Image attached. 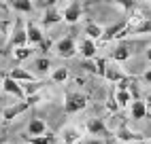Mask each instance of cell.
<instances>
[{"instance_id": "6da1fadb", "label": "cell", "mask_w": 151, "mask_h": 144, "mask_svg": "<svg viewBox=\"0 0 151 144\" xmlns=\"http://www.w3.org/2000/svg\"><path fill=\"white\" fill-rule=\"evenodd\" d=\"M87 108V96L81 91H68L64 98V112L66 115H77Z\"/></svg>"}, {"instance_id": "7a4b0ae2", "label": "cell", "mask_w": 151, "mask_h": 144, "mask_svg": "<svg viewBox=\"0 0 151 144\" xmlns=\"http://www.w3.org/2000/svg\"><path fill=\"white\" fill-rule=\"evenodd\" d=\"M60 15H62V19L66 24L73 26L83 17V4L79 2V0H70V2H66L62 9H60Z\"/></svg>"}, {"instance_id": "3957f363", "label": "cell", "mask_w": 151, "mask_h": 144, "mask_svg": "<svg viewBox=\"0 0 151 144\" xmlns=\"http://www.w3.org/2000/svg\"><path fill=\"white\" fill-rule=\"evenodd\" d=\"M26 40H28V47H41L45 43V32H43V28L38 26L36 21H32V19H28L26 21Z\"/></svg>"}, {"instance_id": "277c9868", "label": "cell", "mask_w": 151, "mask_h": 144, "mask_svg": "<svg viewBox=\"0 0 151 144\" xmlns=\"http://www.w3.org/2000/svg\"><path fill=\"white\" fill-rule=\"evenodd\" d=\"M126 36H130V28H128V19H122V21L104 28L102 38H100V40L109 43V40H119V38H126Z\"/></svg>"}, {"instance_id": "5b68a950", "label": "cell", "mask_w": 151, "mask_h": 144, "mask_svg": "<svg viewBox=\"0 0 151 144\" xmlns=\"http://www.w3.org/2000/svg\"><path fill=\"white\" fill-rule=\"evenodd\" d=\"M51 49H53V53L58 57H62V59H70V57L77 55V45H75V40L70 38V36L55 40V43L51 45Z\"/></svg>"}, {"instance_id": "8992f818", "label": "cell", "mask_w": 151, "mask_h": 144, "mask_svg": "<svg viewBox=\"0 0 151 144\" xmlns=\"http://www.w3.org/2000/svg\"><path fill=\"white\" fill-rule=\"evenodd\" d=\"M115 138L119 142H126V144H136V142H143L147 140V136H143V133H138V131H132L128 127V123H122L117 129H115Z\"/></svg>"}, {"instance_id": "52a82bcc", "label": "cell", "mask_w": 151, "mask_h": 144, "mask_svg": "<svg viewBox=\"0 0 151 144\" xmlns=\"http://www.w3.org/2000/svg\"><path fill=\"white\" fill-rule=\"evenodd\" d=\"M85 131L89 133V136H94V138H104V136H109V133H111L109 127H106V123H104V119H98V117L87 119Z\"/></svg>"}, {"instance_id": "ba28073f", "label": "cell", "mask_w": 151, "mask_h": 144, "mask_svg": "<svg viewBox=\"0 0 151 144\" xmlns=\"http://www.w3.org/2000/svg\"><path fill=\"white\" fill-rule=\"evenodd\" d=\"M30 106H32V104H30L28 100L15 102L13 106H9V108H4V110H2V121H4V123H11V121H13V119H17L19 115H24L26 110H30Z\"/></svg>"}, {"instance_id": "9c48e42d", "label": "cell", "mask_w": 151, "mask_h": 144, "mask_svg": "<svg viewBox=\"0 0 151 144\" xmlns=\"http://www.w3.org/2000/svg\"><path fill=\"white\" fill-rule=\"evenodd\" d=\"M2 91L4 93H9V96H13L17 102H22V100H26V96H24V89H22V85L19 83H15L13 78H9L6 74H4V78H2Z\"/></svg>"}, {"instance_id": "30bf717a", "label": "cell", "mask_w": 151, "mask_h": 144, "mask_svg": "<svg viewBox=\"0 0 151 144\" xmlns=\"http://www.w3.org/2000/svg\"><path fill=\"white\" fill-rule=\"evenodd\" d=\"M77 53H81V57H85V59H96L98 43H94V40H89V38H83L77 47Z\"/></svg>"}, {"instance_id": "8fae6325", "label": "cell", "mask_w": 151, "mask_h": 144, "mask_svg": "<svg viewBox=\"0 0 151 144\" xmlns=\"http://www.w3.org/2000/svg\"><path fill=\"white\" fill-rule=\"evenodd\" d=\"M6 76L13 78L15 83H19V85H26V83H34V81H38L32 72H28V70H24V68H13Z\"/></svg>"}, {"instance_id": "7c38bea8", "label": "cell", "mask_w": 151, "mask_h": 144, "mask_svg": "<svg viewBox=\"0 0 151 144\" xmlns=\"http://www.w3.org/2000/svg\"><path fill=\"white\" fill-rule=\"evenodd\" d=\"M60 21H62L60 9H58V6H51L49 11H45V13H43V17H41V24H38V26H41V28L45 30V28H51V26H55V24H60Z\"/></svg>"}, {"instance_id": "4fadbf2b", "label": "cell", "mask_w": 151, "mask_h": 144, "mask_svg": "<svg viewBox=\"0 0 151 144\" xmlns=\"http://www.w3.org/2000/svg\"><path fill=\"white\" fill-rule=\"evenodd\" d=\"M147 115H149V110L145 106V102L140 98H134L132 104H130V119H132V121H140V119H145Z\"/></svg>"}, {"instance_id": "5bb4252c", "label": "cell", "mask_w": 151, "mask_h": 144, "mask_svg": "<svg viewBox=\"0 0 151 144\" xmlns=\"http://www.w3.org/2000/svg\"><path fill=\"white\" fill-rule=\"evenodd\" d=\"M6 6L13 9L15 13H24V15H32L34 13V2L32 0H11Z\"/></svg>"}, {"instance_id": "9a60e30c", "label": "cell", "mask_w": 151, "mask_h": 144, "mask_svg": "<svg viewBox=\"0 0 151 144\" xmlns=\"http://www.w3.org/2000/svg\"><path fill=\"white\" fill-rule=\"evenodd\" d=\"M102 32H104V28L102 26H98L96 21H92V19H87L85 21V38H89V40H100L102 38Z\"/></svg>"}, {"instance_id": "2e32d148", "label": "cell", "mask_w": 151, "mask_h": 144, "mask_svg": "<svg viewBox=\"0 0 151 144\" xmlns=\"http://www.w3.org/2000/svg\"><path fill=\"white\" fill-rule=\"evenodd\" d=\"M47 125H45V121L41 119H32L28 123V138H36V136H43V133H47Z\"/></svg>"}, {"instance_id": "e0dca14e", "label": "cell", "mask_w": 151, "mask_h": 144, "mask_svg": "<svg viewBox=\"0 0 151 144\" xmlns=\"http://www.w3.org/2000/svg\"><path fill=\"white\" fill-rule=\"evenodd\" d=\"M81 129L79 127H64V131H62V142L64 144H79L81 142Z\"/></svg>"}, {"instance_id": "ac0fdd59", "label": "cell", "mask_w": 151, "mask_h": 144, "mask_svg": "<svg viewBox=\"0 0 151 144\" xmlns=\"http://www.w3.org/2000/svg\"><path fill=\"white\" fill-rule=\"evenodd\" d=\"M102 76L109 81V83H115V85L122 83V81L126 78V74H124L117 66H109V64H106V68H104V74H102Z\"/></svg>"}, {"instance_id": "d6986e66", "label": "cell", "mask_w": 151, "mask_h": 144, "mask_svg": "<svg viewBox=\"0 0 151 144\" xmlns=\"http://www.w3.org/2000/svg\"><path fill=\"white\" fill-rule=\"evenodd\" d=\"M49 76H51V81H53L55 85H64L66 81L70 78V70H68V68H64V66H60V68H51Z\"/></svg>"}, {"instance_id": "ffe728a7", "label": "cell", "mask_w": 151, "mask_h": 144, "mask_svg": "<svg viewBox=\"0 0 151 144\" xmlns=\"http://www.w3.org/2000/svg\"><path fill=\"white\" fill-rule=\"evenodd\" d=\"M130 57H132V51H130L126 45H119L117 49H113L109 53V59L111 61H128Z\"/></svg>"}, {"instance_id": "44dd1931", "label": "cell", "mask_w": 151, "mask_h": 144, "mask_svg": "<svg viewBox=\"0 0 151 144\" xmlns=\"http://www.w3.org/2000/svg\"><path fill=\"white\" fill-rule=\"evenodd\" d=\"M113 100H115L117 108L122 110V108H128L130 104H132L134 96H132V91H115V93H113Z\"/></svg>"}, {"instance_id": "7402d4cb", "label": "cell", "mask_w": 151, "mask_h": 144, "mask_svg": "<svg viewBox=\"0 0 151 144\" xmlns=\"http://www.w3.org/2000/svg\"><path fill=\"white\" fill-rule=\"evenodd\" d=\"M11 47H13V49H17V47H28L26 30L19 26V21H17V28H15V32H13V36H11Z\"/></svg>"}, {"instance_id": "603a6c76", "label": "cell", "mask_w": 151, "mask_h": 144, "mask_svg": "<svg viewBox=\"0 0 151 144\" xmlns=\"http://www.w3.org/2000/svg\"><path fill=\"white\" fill-rule=\"evenodd\" d=\"M24 138H26V144H55L58 142V136L53 131H47V133L36 136V138H28V136H24Z\"/></svg>"}, {"instance_id": "cb8c5ba5", "label": "cell", "mask_w": 151, "mask_h": 144, "mask_svg": "<svg viewBox=\"0 0 151 144\" xmlns=\"http://www.w3.org/2000/svg\"><path fill=\"white\" fill-rule=\"evenodd\" d=\"M36 53V49H32V47H17V49H13V57L17 59V61H26V59H30Z\"/></svg>"}, {"instance_id": "d4e9b609", "label": "cell", "mask_w": 151, "mask_h": 144, "mask_svg": "<svg viewBox=\"0 0 151 144\" xmlns=\"http://www.w3.org/2000/svg\"><path fill=\"white\" fill-rule=\"evenodd\" d=\"M45 87V83L43 81H34V83H26V85H22V89H24V96L26 98H30V96H36L38 91H41Z\"/></svg>"}, {"instance_id": "484cf974", "label": "cell", "mask_w": 151, "mask_h": 144, "mask_svg": "<svg viewBox=\"0 0 151 144\" xmlns=\"http://www.w3.org/2000/svg\"><path fill=\"white\" fill-rule=\"evenodd\" d=\"M34 68H36V72H41V74H47V72H51V59L49 57H36L34 59Z\"/></svg>"}, {"instance_id": "4316f807", "label": "cell", "mask_w": 151, "mask_h": 144, "mask_svg": "<svg viewBox=\"0 0 151 144\" xmlns=\"http://www.w3.org/2000/svg\"><path fill=\"white\" fill-rule=\"evenodd\" d=\"M106 108H109L111 112H119V108H117V104H115V100H113V93L106 98Z\"/></svg>"}, {"instance_id": "83f0119b", "label": "cell", "mask_w": 151, "mask_h": 144, "mask_svg": "<svg viewBox=\"0 0 151 144\" xmlns=\"http://www.w3.org/2000/svg\"><path fill=\"white\" fill-rule=\"evenodd\" d=\"M11 24H13L11 19H0V34H2V32H4V30L11 26Z\"/></svg>"}, {"instance_id": "f1b7e54d", "label": "cell", "mask_w": 151, "mask_h": 144, "mask_svg": "<svg viewBox=\"0 0 151 144\" xmlns=\"http://www.w3.org/2000/svg\"><path fill=\"white\" fill-rule=\"evenodd\" d=\"M143 81L151 85V68H149V70H145V74H143Z\"/></svg>"}, {"instance_id": "f546056e", "label": "cell", "mask_w": 151, "mask_h": 144, "mask_svg": "<svg viewBox=\"0 0 151 144\" xmlns=\"http://www.w3.org/2000/svg\"><path fill=\"white\" fill-rule=\"evenodd\" d=\"M85 144H104V140H102V138H89Z\"/></svg>"}, {"instance_id": "4dcf8cb0", "label": "cell", "mask_w": 151, "mask_h": 144, "mask_svg": "<svg viewBox=\"0 0 151 144\" xmlns=\"http://www.w3.org/2000/svg\"><path fill=\"white\" fill-rule=\"evenodd\" d=\"M145 102V106H147V110H151V93L147 96V100H143Z\"/></svg>"}, {"instance_id": "1f68e13d", "label": "cell", "mask_w": 151, "mask_h": 144, "mask_svg": "<svg viewBox=\"0 0 151 144\" xmlns=\"http://www.w3.org/2000/svg\"><path fill=\"white\" fill-rule=\"evenodd\" d=\"M145 59L151 61V47H147V51H145Z\"/></svg>"}, {"instance_id": "d6a6232c", "label": "cell", "mask_w": 151, "mask_h": 144, "mask_svg": "<svg viewBox=\"0 0 151 144\" xmlns=\"http://www.w3.org/2000/svg\"><path fill=\"white\" fill-rule=\"evenodd\" d=\"M136 144H151V140H143V142H136Z\"/></svg>"}]
</instances>
